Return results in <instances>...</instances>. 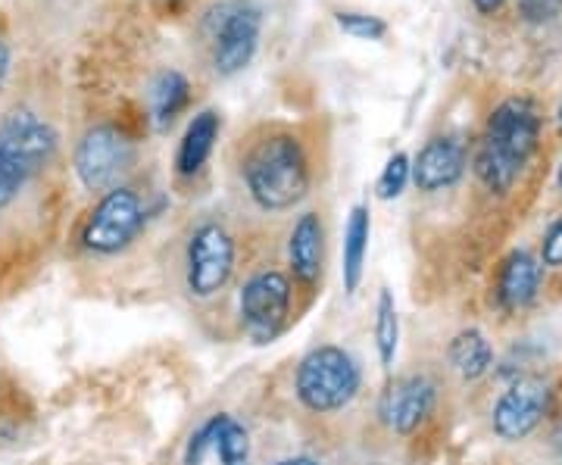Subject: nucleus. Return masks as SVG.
Returning <instances> with one entry per match:
<instances>
[{
	"mask_svg": "<svg viewBox=\"0 0 562 465\" xmlns=\"http://www.w3.org/2000/svg\"><path fill=\"white\" fill-rule=\"evenodd\" d=\"M203 35H206V44H210L213 69L220 72L222 79L238 76L241 69L250 66L257 47H260V7H254L247 0H225V3H216L206 13Z\"/></svg>",
	"mask_w": 562,
	"mask_h": 465,
	"instance_id": "0eeeda50",
	"label": "nucleus"
},
{
	"mask_svg": "<svg viewBox=\"0 0 562 465\" xmlns=\"http://www.w3.org/2000/svg\"><path fill=\"white\" fill-rule=\"evenodd\" d=\"M288 265L291 282L301 284L303 291H316L325 272V223L316 209L301 213L291 231H288Z\"/></svg>",
	"mask_w": 562,
	"mask_h": 465,
	"instance_id": "ddd939ff",
	"label": "nucleus"
},
{
	"mask_svg": "<svg viewBox=\"0 0 562 465\" xmlns=\"http://www.w3.org/2000/svg\"><path fill=\"white\" fill-rule=\"evenodd\" d=\"M409 182H413V160H409V154L397 150L391 160L384 162L379 184H375V194H379V201H397Z\"/></svg>",
	"mask_w": 562,
	"mask_h": 465,
	"instance_id": "412c9836",
	"label": "nucleus"
},
{
	"mask_svg": "<svg viewBox=\"0 0 562 465\" xmlns=\"http://www.w3.org/2000/svg\"><path fill=\"white\" fill-rule=\"evenodd\" d=\"M360 360L338 344L313 347L294 372V397L313 416H335L360 397Z\"/></svg>",
	"mask_w": 562,
	"mask_h": 465,
	"instance_id": "20e7f679",
	"label": "nucleus"
},
{
	"mask_svg": "<svg viewBox=\"0 0 562 465\" xmlns=\"http://www.w3.org/2000/svg\"><path fill=\"white\" fill-rule=\"evenodd\" d=\"M543 120L541 106L531 98H506L494 106V113L487 116L482 144L475 150V179L482 182L484 191L491 194H506L513 191V184L519 182L525 166L538 154L541 144Z\"/></svg>",
	"mask_w": 562,
	"mask_h": 465,
	"instance_id": "f257e3e1",
	"label": "nucleus"
},
{
	"mask_svg": "<svg viewBox=\"0 0 562 465\" xmlns=\"http://www.w3.org/2000/svg\"><path fill=\"white\" fill-rule=\"evenodd\" d=\"M60 147V135L35 110H10L0 120V213L20 201L25 184L44 172Z\"/></svg>",
	"mask_w": 562,
	"mask_h": 465,
	"instance_id": "7ed1b4c3",
	"label": "nucleus"
},
{
	"mask_svg": "<svg viewBox=\"0 0 562 465\" xmlns=\"http://www.w3.org/2000/svg\"><path fill=\"white\" fill-rule=\"evenodd\" d=\"M150 206L140 197L138 188L116 184L103 191L101 201L88 213L81 228V247L94 257H116L138 241L140 231L147 228Z\"/></svg>",
	"mask_w": 562,
	"mask_h": 465,
	"instance_id": "423d86ee",
	"label": "nucleus"
},
{
	"mask_svg": "<svg viewBox=\"0 0 562 465\" xmlns=\"http://www.w3.org/2000/svg\"><path fill=\"white\" fill-rule=\"evenodd\" d=\"M76 175L85 191L103 194L122 184V179L135 166V141L128 132H122L116 122H98L91 125L81 141L76 144Z\"/></svg>",
	"mask_w": 562,
	"mask_h": 465,
	"instance_id": "1a4fd4ad",
	"label": "nucleus"
},
{
	"mask_svg": "<svg viewBox=\"0 0 562 465\" xmlns=\"http://www.w3.org/2000/svg\"><path fill=\"white\" fill-rule=\"evenodd\" d=\"M541 265L543 269H562V216L543 231L541 241Z\"/></svg>",
	"mask_w": 562,
	"mask_h": 465,
	"instance_id": "b1692460",
	"label": "nucleus"
},
{
	"mask_svg": "<svg viewBox=\"0 0 562 465\" xmlns=\"http://www.w3.org/2000/svg\"><path fill=\"white\" fill-rule=\"evenodd\" d=\"M397 347H401V316H397L394 294L382 287L379 304H375V350H379V363H382L384 372L394 368Z\"/></svg>",
	"mask_w": 562,
	"mask_h": 465,
	"instance_id": "aec40b11",
	"label": "nucleus"
},
{
	"mask_svg": "<svg viewBox=\"0 0 562 465\" xmlns=\"http://www.w3.org/2000/svg\"><path fill=\"white\" fill-rule=\"evenodd\" d=\"M435 409H438V382L425 372H406L387 382L375 412L391 434L409 438L435 416Z\"/></svg>",
	"mask_w": 562,
	"mask_h": 465,
	"instance_id": "9b49d317",
	"label": "nucleus"
},
{
	"mask_svg": "<svg viewBox=\"0 0 562 465\" xmlns=\"http://www.w3.org/2000/svg\"><path fill=\"white\" fill-rule=\"evenodd\" d=\"M543 284V265L541 260L531 253V250H513L497 269V284H494V294H497V306L503 313H522L528 306L538 300Z\"/></svg>",
	"mask_w": 562,
	"mask_h": 465,
	"instance_id": "4468645a",
	"label": "nucleus"
},
{
	"mask_svg": "<svg viewBox=\"0 0 562 465\" xmlns=\"http://www.w3.org/2000/svg\"><path fill=\"white\" fill-rule=\"evenodd\" d=\"M188 103H191V84L179 69H166L154 79V84H150V110H154V122H157L160 132L176 125V120L188 110Z\"/></svg>",
	"mask_w": 562,
	"mask_h": 465,
	"instance_id": "a211bd4d",
	"label": "nucleus"
},
{
	"mask_svg": "<svg viewBox=\"0 0 562 465\" xmlns=\"http://www.w3.org/2000/svg\"><path fill=\"white\" fill-rule=\"evenodd\" d=\"M472 7H475L482 16H494V13L503 7V0H472Z\"/></svg>",
	"mask_w": 562,
	"mask_h": 465,
	"instance_id": "bb28decb",
	"label": "nucleus"
},
{
	"mask_svg": "<svg viewBox=\"0 0 562 465\" xmlns=\"http://www.w3.org/2000/svg\"><path fill=\"white\" fill-rule=\"evenodd\" d=\"M550 406H553V387L543 378L525 375V378L509 382L497 397L494 412H491V428L506 444H519L543 426Z\"/></svg>",
	"mask_w": 562,
	"mask_h": 465,
	"instance_id": "9d476101",
	"label": "nucleus"
},
{
	"mask_svg": "<svg viewBox=\"0 0 562 465\" xmlns=\"http://www.w3.org/2000/svg\"><path fill=\"white\" fill-rule=\"evenodd\" d=\"M238 269V241L220 219H203L191 228L181 257V282L191 300H213L232 284Z\"/></svg>",
	"mask_w": 562,
	"mask_h": 465,
	"instance_id": "39448f33",
	"label": "nucleus"
},
{
	"mask_svg": "<svg viewBox=\"0 0 562 465\" xmlns=\"http://www.w3.org/2000/svg\"><path fill=\"white\" fill-rule=\"evenodd\" d=\"M369 238H372V213L366 203H357L344 225L341 247V279L344 291L353 297L360 291L362 275H366V257H369Z\"/></svg>",
	"mask_w": 562,
	"mask_h": 465,
	"instance_id": "dca6fc26",
	"label": "nucleus"
},
{
	"mask_svg": "<svg viewBox=\"0 0 562 465\" xmlns=\"http://www.w3.org/2000/svg\"><path fill=\"white\" fill-rule=\"evenodd\" d=\"M210 428H213V444L210 450L220 456L222 465H244L250 456V434L247 428L228 416V412H216L210 416Z\"/></svg>",
	"mask_w": 562,
	"mask_h": 465,
	"instance_id": "6ab92c4d",
	"label": "nucleus"
},
{
	"mask_svg": "<svg viewBox=\"0 0 562 465\" xmlns=\"http://www.w3.org/2000/svg\"><path fill=\"white\" fill-rule=\"evenodd\" d=\"M272 465H322L319 460H313V456H288V460H279V463Z\"/></svg>",
	"mask_w": 562,
	"mask_h": 465,
	"instance_id": "cd10ccee",
	"label": "nucleus"
},
{
	"mask_svg": "<svg viewBox=\"0 0 562 465\" xmlns=\"http://www.w3.org/2000/svg\"><path fill=\"white\" fill-rule=\"evenodd\" d=\"M162 3H176V0H162Z\"/></svg>",
	"mask_w": 562,
	"mask_h": 465,
	"instance_id": "7c9ffc66",
	"label": "nucleus"
},
{
	"mask_svg": "<svg viewBox=\"0 0 562 465\" xmlns=\"http://www.w3.org/2000/svg\"><path fill=\"white\" fill-rule=\"evenodd\" d=\"M557 188H560V194H562V162H560V169H557Z\"/></svg>",
	"mask_w": 562,
	"mask_h": 465,
	"instance_id": "c85d7f7f",
	"label": "nucleus"
},
{
	"mask_svg": "<svg viewBox=\"0 0 562 465\" xmlns=\"http://www.w3.org/2000/svg\"><path fill=\"white\" fill-rule=\"evenodd\" d=\"M10 69H13V50H10V44H7V41H0V91L7 88Z\"/></svg>",
	"mask_w": 562,
	"mask_h": 465,
	"instance_id": "a878e982",
	"label": "nucleus"
},
{
	"mask_svg": "<svg viewBox=\"0 0 562 465\" xmlns=\"http://www.w3.org/2000/svg\"><path fill=\"white\" fill-rule=\"evenodd\" d=\"M409 160H413V184L422 194H438V191H447L462 182L469 154H465L462 141L450 138V135H438V138L422 144L419 154Z\"/></svg>",
	"mask_w": 562,
	"mask_h": 465,
	"instance_id": "f8f14e48",
	"label": "nucleus"
},
{
	"mask_svg": "<svg viewBox=\"0 0 562 465\" xmlns=\"http://www.w3.org/2000/svg\"><path fill=\"white\" fill-rule=\"evenodd\" d=\"M335 22H338V29H341L344 35H350V38H360V41H382L387 35V22L382 16H369V13H335Z\"/></svg>",
	"mask_w": 562,
	"mask_h": 465,
	"instance_id": "4be33fe9",
	"label": "nucleus"
},
{
	"mask_svg": "<svg viewBox=\"0 0 562 465\" xmlns=\"http://www.w3.org/2000/svg\"><path fill=\"white\" fill-rule=\"evenodd\" d=\"M562 10V0H519V16L531 25L557 20Z\"/></svg>",
	"mask_w": 562,
	"mask_h": 465,
	"instance_id": "5701e85b",
	"label": "nucleus"
},
{
	"mask_svg": "<svg viewBox=\"0 0 562 465\" xmlns=\"http://www.w3.org/2000/svg\"><path fill=\"white\" fill-rule=\"evenodd\" d=\"M560 465H562V453H560Z\"/></svg>",
	"mask_w": 562,
	"mask_h": 465,
	"instance_id": "2f4dec72",
	"label": "nucleus"
},
{
	"mask_svg": "<svg viewBox=\"0 0 562 465\" xmlns=\"http://www.w3.org/2000/svg\"><path fill=\"white\" fill-rule=\"evenodd\" d=\"M247 197L262 213H288L310 194L313 172L303 141L288 128H272L247 147L241 160Z\"/></svg>",
	"mask_w": 562,
	"mask_h": 465,
	"instance_id": "f03ea898",
	"label": "nucleus"
},
{
	"mask_svg": "<svg viewBox=\"0 0 562 465\" xmlns=\"http://www.w3.org/2000/svg\"><path fill=\"white\" fill-rule=\"evenodd\" d=\"M294 313V282L281 269H260L244 279L238 291L241 331L254 344H272L291 325Z\"/></svg>",
	"mask_w": 562,
	"mask_h": 465,
	"instance_id": "6e6552de",
	"label": "nucleus"
},
{
	"mask_svg": "<svg viewBox=\"0 0 562 465\" xmlns=\"http://www.w3.org/2000/svg\"><path fill=\"white\" fill-rule=\"evenodd\" d=\"M557 116H560V125H562V103H560V113H557Z\"/></svg>",
	"mask_w": 562,
	"mask_h": 465,
	"instance_id": "c756f323",
	"label": "nucleus"
},
{
	"mask_svg": "<svg viewBox=\"0 0 562 465\" xmlns=\"http://www.w3.org/2000/svg\"><path fill=\"white\" fill-rule=\"evenodd\" d=\"M210 444H213V428H210V419L203 422L191 438H188V446H184V460L181 465H203L206 453H210Z\"/></svg>",
	"mask_w": 562,
	"mask_h": 465,
	"instance_id": "393cba45",
	"label": "nucleus"
},
{
	"mask_svg": "<svg viewBox=\"0 0 562 465\" xmlns=\"http://www.w3.org/2000/svg\"><path fill=\"white\" fill-rule=\"evenodd\" d=\"M447 363L465 385H472L494 372L497 353L482 328H462L460 334H453V341L447 344Z\"/></svg>",
	"mask_w": 562,
	"mask_h": 465,
	"instance_id": "f3484780",
	"label": "nucleus"
},
{
	"mask_svg": "<svg viewBox=\"0 0 562 465\" xmlns=\"http://www.w3.org/2000/svg\"><path fill=\"white\" fill-rule=\"evenodd\" d=\"M222 116L216 110H201L194 120L188 122L184 135H181L179 150H176V175L181 179H194L201 175L206 160L213 157V147L220 141Z\"/></svg>",
	"mask_w": 562,
	"mask_h": 465,
	"instance_id": "2eb2a0df",
	"label": "nucleus"
}]
</instances>
